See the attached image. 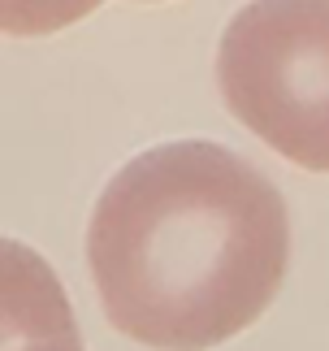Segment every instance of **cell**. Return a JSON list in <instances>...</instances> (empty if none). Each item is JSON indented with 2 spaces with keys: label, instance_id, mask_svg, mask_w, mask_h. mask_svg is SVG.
<instances>
[{
  "label": "cell",
  "instance_id": "obj_2",
  "mask_svg": "<svg viewBox=\"0 0 329 351\" xmlns=\"http://www.w3.org/2000/svg\"><path fill=\"white\" fill-rule=\"evenodd\" d=\"M217 83L247 130L329 173V5H247L221 35Z\"/></svg>",
  "mask_w": 329,
  "mask_h": 351
},
{
  "label": "cell",
  "instance_id": "obj_3",
  "mask_svg": "<svg viewBox=\"0 0 329 351\" xmlns=\"http://www.w3.org/2000/svg\"><path fill=\"white\" fill-rule=\"evenodd\" d=\"M5 351H82L74 317L44 261L31 256V287H26L18 256L5 243Z\"/></svg>",
  "mask_w": 329,
  "mask_h": 351
},
{
  "label": "cell",
  "instance_id": "obj_1",
  "mask_svg": "<svg viewBox=\"0 0 329 351\" xmlns=\"http://www.w3.org/2000/svg\"><path fill=\"white\" fill-rule=\"evenodd\" d=\"M282 191L221 143H160L113 173L87 230L104 317L156 351L243 334L286 278Z\"/></svg>",
  "mask_w": 329,
  "mask_h": 351
}]
</instances>
